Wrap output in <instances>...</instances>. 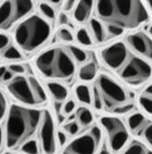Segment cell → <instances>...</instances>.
<instances>
[{"label":"cell","mask_w":152,"mask_h":154,"mask_svg":"<svg viewBox=\"0 0 152 154\" xmlns=\"http://www.w3.org/2000/svg\"><path fill=\"white\" fill-rule=\"evenodd\" d=\"M92 108L100 115L126 117L139 110L136 97L126 85L105 72L98 74L93 82Z\"/></svg>","instance_id":"6da1fadb"},{"label":"cell","mask_w":152,"mask_h":154,"mask_svg":"<svg viewBox=\"0 0 152 154\" xmlns=\"http://www.w3.org/2000/svg\"><path fill=\"white\" fill-rule=\"evenodd\" d=\"M45 108H32L19 103L9 106L4 122L6 152L19 154L28 141L37 140Z\"/></svg>","instance_id":"7a4b0ae2"},{"label":"cell","mask_w":152,"mask_h":154,"mask_svg":"<svg viewBox=\"0 0 152 154\" xmlns=\"http://www.w3.org/2000/svg\"><path fill=\"white\" fill-rule=\"evenodd\" d=\"M95 14L105 28L113 26L124 32L137 29L149 21L143 0H95Z\"/></svg>","instance_id":"3957f363"},{"label":"cell","mask_w":152,"mask_h":154,"mask_svg":"<svg viewBox=\"0 0 152 154\" xmlns=\"http://www.w3.org/2000/svg\"><path fill=\"white\" fill-rule=\"evenodd\" d=\"M34 64L46 82L70 83L78 72V64L72 59L68 47L63 46H55L40 53Z\"/></svg>","instance_id":"277c9868"},{"label":"cell","mask_w":152,"mask_h":154,"mask_svg":"<svg viewBox=\"0 0 152 154\" xmlns=\"http://www.w3.org/2000/svg\"><path fill=\"white\" fill-rule=\"evenodd\" d=\"M7 92L15 100V103L22 106L47 108L49 103L45 84L31 74L14 76L13 79L7 83Z\"/></svg>","instance_id":"5b68a950"},{"label":"cell","mask_w":152,"mask_h":154,"mask_svg":"<svg viewBox=\"0 0 152 154\" xmlns=\"http://www.w3.org/2000/svg\"><path fill=\"white\" fill-rule=\"evenodd\" d=\"M51 36V24L39 15H29L14 30V40L19 50L31 53L47 42Z\"/></svg>","instance_id":"8992f818"},{"label":"cell","mask_w":152,"mask_h":154,"mask_svg":"<svg viewBox=\"0 0 152 154\" xmlns=\"http://www.w3.org/2000/svg\"><path fill=\"white\" fill-rule=\"evenodd\" d=\"M97 124L103 134L104 144L113 154H119L132 140L126 119L114 115L97 116Z\"/></svg>","instance_id":"52a82bcc"},{"label":"cell","mask_w":152,"mask_h":154,"mask_svg":"<svg viewBox=\"0 0 152 154\" xmlns=\"http://www.w3.org/2000/svg\"><path fill=\"white\" fill-rule=\"evenodd\" d=\"M115 76L127 88H144L152 78V64L132 52Z\"/></svg>","instance_id":"ba28073f"},{"label":"cell","mask_w":152,"mask_h":154,"mask_svg":"<svg viewBox=\"0 0 152 154\" xmlns=\"http://www.w3.org/2000/svg\"><path fill=\"white\" fill-rule=\"evenodd\" d=\"M103 141L102 130L96 123L94 127L70 139L69 143L58 151V154H97Z\"/></svg>","instance_id":"9c48e42d"},{"label":"cell","mask_w":152,"mask_h":154,"mask_svg":"<svg viewBox=\"0 0 152 154\" xmlns=\"http://www.w3.org/2000/svg\"><path fill=\"white\" fill-rule=\"evenodd\" d=\"M57 130L58 125L53 110L49 107L45 108L37 136L40 154H58Z\"/></svg>","instance_id":"30bf717a"},{"label":"cell","mask_w":152,"mask_h":154,"mask_svg":"<svg viewBox=\"0 0 152 154\" xmlns=\"http://www.w3.org/2000/svg\"><path fill=\"white\" fill-rule=\"evenodd\" d=\"M33 9V0H4L0 4V30H8L28 17Z\"/></svg>","instance_id":"8fae6325"},{"label":"cell","mask_w":152,"mask_h":154,"mask_svg":"<svg viewBox=\"0 0 152 154\" xmlns=\"http://www.w3.org/2000/svg\"><path fill=\"white\" fill-rule=\"evenodd\" d=\"M130 48L124 42H117L111 45L104 47L101 51V60L103 64L112 71L114 75L118 74L121 67L127 61L128 57L130 55Z\"/></svg>","instance_id":"7c38bea8"},{"label":"cell","mask_w":152,"mask_h":154,"mask_svg":"<svg viewBox=\"0 0 152 154\" xmlns=\"http://www.w3.org/2000/svg\"><path fill=\"white\" fill-rule=\"evenodd\" d=\"M127 46L139 58L152 64V38L145 32H135L126 38Z\"/></svg>","instance_id":"4fadbf2b"},{"label":"cell","mask_w":152,"mask_h":154,"mask_svg":"<svg viewBox=\"0 0 152 154\" xmlns=\"http://www.w3.org/2000/svg\"><path fill=\"white\" fill-rule=\"evenodd\" d=\"M45 88L49 98V103H53V113L54 115L60 114L61 107L68 99H70L69 88L63 83L58 82H46Z\"/></svg>","instance_id":"5bb4252c"},{"label":"cell","mask_w":152,"mask_h":154,"mask_svg":"<svg viewBox=\"0 0 152 154\" xmlns=\"http://www.w3.org/2000/svg\"><path fill=\"white\" fill-rule=\"evenodd\" d=\"M73 119L79 124L83 131L94 127L97 123V115L92 107L88 106H78L73 114Z\"/></svg>","instance_id":"9a60e30c"},{"label":"cell","mask_w":152,"mask_h":154,"mask_svg":"<svg viewBox=\"0 0 152 154\" xmlns=\"http://www.w3.org/2000/svg\"><path fill=\"white\" fill-rule=\"evenodd\" d=\"M95 7V0H78L73 11V19L77 23H86L90 20L92 12Z\"/></svg>","instance_id":"2e32d148"},{"label":"cell","mask_w":152,"mask_h":154,"mask_svg":"<svg viewBox=\"0 0 152 154\" xmlns=\"http://www.w3.org/2000/svg\"><path fill=\"white\" fill-rule=\"evenodd\" d=\"M139 110L152 119V82L148 83L136 97Z\"/></svg>","instance_id":"e0dca14e"},{"label":"cell","mask_w":152,"mask_h":154,"mask_svg":"<svg viewBox=\"0 0 152 154\" xmlns=\"http://www.w3.org/2000/svg\"><path fill=\"white\" fill-rule=\"evenodd\" d=\"M73 97L79 106H88L92 107L93 98H92V89L88 84L79 83L73 89Z\"/></svg>","instance_id":"ac0fdd59"},{"label":"cell","mask_w":152,"mask_h":154,"mask_svg":"<svg viewBox=\"0 0 152 154\" xmlns=\"http://www.w3.org/2000/svg\"><path fill=\"white\" fill-rule=\"evenodd\" d=\"M77 75H78V78L83 83H93L97 77V75H98L97 66H96L95 62H86V63L81 64V67L79 68Z\"/></svg>","instance_id":"d6986e66"},{"label":"cell","mask_w":152,"mask_h":154,"mask_svg":"<svg viewBox=\"0 0 152 154\" xmlns=\"http://www.w3.org/2000/svg\"><path fill=\"white\" fill-rule=\"evenodd\" d=\"M89 29H90V37L93 39V42H95L97 44L103 43L107 38V30L105 26H103L101 21L93 17L89 20Z\"/></svg>","instance_id":"ffe728a7"},{"label":"cell","mask_w":152,"mask_h":154,"mask_svg":"<svg viewBox=\"0 0 152 154\" xmlns=\"http://www.w3.org/2000/svg\"><path fill=\"white\" fill-rule=\"evenodd\" d=\"M119 154H152V151L143 141L136 138H132V140Z\"/></svg>","instance_id":"44dd1931"},{"label":"cell","mask_w":152,"mask_h":154,"mask_svg":"<svg viewBox=\"0 0 152 154\" xmlns=\"http://www.w3.org/2000/svg\"><path fill=\"white\" fill-rule=\"evenodd\" d=\"M58 129H61L62 131H64L71 139L77 137L78 135H80V134L83 132V130L79 127V124H78V123L76 122V120L73 119V115H71L70 117H68L66 121H65L63 124H61V125L58 127Z\"/></svg>","instance_id":"7402d4cb"},{"label":"cell","mask_w":152,"mask_h":154,"mask_svg":"<svg viewBox=\"0 0 152 154\" xmlns=\"http://www.w3.org/2000/svg\"><path fill=\"white\" fill-rule=\"evenodd\" d=\"M2 58L7 61H21L23 59L22 52L19 50L17 46H9L2 52Z\"/></svg>","instance_id":"603a6c76"},{"label":"cell","mask_w":152,"mask_h":154,"mask_svg":"<svg viewBox=\"0 0 152 154\" xmlns=\"http://www.w3.org/2000/svg\"><path fill=\"white\" fill-rule=\"evenodd\" d=\"M68 50H69L72 59L76 61V63L78 66L86 63V61H87V53L83 50L77 47V46H68Z\"/></svg>","instance_id":"cb8c5ba5"},{"label":"cell","mask_w":152,"mask_h":154,"mask_svg":"<svg viewBox=\"0 0 152 154\" xmlns=\"http://www.w3.org/2000/svg\"><path fill=\"white\" fill-rule=\"evenodd\" d=\"M77 42L83 46H90L93 44V39L90 37V33L88 32L87 29L85 28H80L76 33Z\"/></svg>","instance_id":"d4e9b609"},{"label":"cell","mask_w":152,"mask_h":154,"mask_svg":"<svg viewBox=\"0 0 152 154\" xmlns=\"http://www.w3.org/2000/svg\"><path fill=\"white\" fill-rule=\"evenodd\" d=\"M77 107H78V105H77L76 100L70 98V99H68V100L62 105L60 114H62V115L65 116V117L68 119V117H70L71 115H73V114H75ZM57 115H58V114H57Z\"/></svg>","instance_id":"484cf974"},{"label":"cell","mask_w":152,"mask_h":154,"mask_svg":"<svg viewBox=\"0 0 152 154\" xmlns=\"http://www.w3.org/2000/svg\"><path fill=\"white\" fill-rule=\"evenodd\" d=\"M9 103H8V99L7 96L5 94V92L0 89V124L5 122L6 120L7 113H8V109H9Z\"/></svg>","instance_id":"4316f807"},{"label":"cell","mask_w":152,"mask_h":154,"mask_svg":"<svg viewBox=\"0 0 152 154\" xmlns=\"http://www.w3.org/2000/svg\"><path fill=\"white\" fill-rule=\"evenodd\" d=\"M136 139H139L141 141H143L146 146L152 151V121L143 129V131L139 136V138H136Z\"/></svg>","instance_id":"83f0119b"},{"label":"cell","mask_w":152,"mask_h":154,"mask_svg":"<svg viewBox=\"0 0 152 154\" xmlns=\"http://www.w3.org/2000/svg\"><path fill=\"white\" fill-rule=\"evenodd\" d=\"M19 154H40V148H39V144L37 140L28 141L24 144L21 149H19Z\"/></svg>","instance_id":"f1b7e54d"},{"label":"cell","mask_w":152,"mask_h":154,"mask_svg":"<svg viewBox=\"0 0 152 154\" xmlns=\"http://www.w3.org/2000/svg\"><path fill=\"white\" fill-rule=\"evenodd\" d=\"M39 12H40V14L44 16L45 20H54L55 19V11H54V8H53L51 5L46 4V2L39 4Z\"/></svg>","instance_id":"f546056e"},{"label":"cell","mask_w":152,"mask_h":154,"mask_svg":"<svg viewBox=\"0 0 152 154\" xmlns=\"http://www.w3.org/2000/svg\"><path fill=\"white\" fill-rule=\"evenodd\" d=\"M57 38L60 39V40H62L64 43H70V42H73V33L71 32L70 29L68 28H60L58 30H57V33H56Z\"/></svg>","instance_id":"4dcf8cb0"},{"label":"cell","mask_w":152,"mask_h":154,"mask_svg":"<svg viewBox=\"0 0 152 154\" xmlns=\"http://www.w3.org/2000/svg\"><path fill=\"white\" fill-rule=\"evenodd\" d=\"M70 138L69 136L66 135L64 131H62L61 129H58L57 130V145H58V151L61 149V148H63L70 141Z\"/></svg>","instance_id":"1f68e13d"},{"label":"cell","mask_w":152,"mask_h":154,"mask_svg":"<svg viewBox=\"0 0 152 154\" xmlns=\"http://www.w3.org/2000/svg\"><path fill=\"white\" fill-rule=\"evenodd\" d=\"M7 69H8L9 71H12L15 76H17V75H24V74H26V68H25V66H23V64L12 63V64H9V66L7 67Z\"/></svg>","instance_id":"d6a6232c"},{"label":"cell","mask_w":152,"mask_h":154,"mask_svg":"<svg viewBox=\"0 0 152 154\" xmlns=\"http://www.w3.org/2000/svg\"><path fill=\"white\" fill-rule=\"evenodd\" d=\"M9 46H10V38H9V36H7L6 33L0 32V52L2 53Z\"/></svg>","instance_id":"836d02e7"},{"label":"cell","mask_w":152,"mask_h":154,"mask_svg":"<svg viewBox=\"0 0 152 154\" xmlns=\"http://www.w3.org/2000/svg\"><path fill=\"white\" fill-rule=\"evenodd\" d=\"M6 152V143H5V131H4V123L0 124V154Z\"/></svg>","instance_id":"e575fe53"},{"label":"cell","mask_w":152,"mask_h":154,"mask_svg":"<svg viewBox=\"0 0 152 154\" xmlns=\"http://www.w3.org/2000/svg\"><path fill=\"white\" fill-rule=\"evenodd\" d=\"M78 0H66L64 4V11H71L73 7L76 6Z\"/></svg>","instance_id":"d590c367"},{"label":"cell","mask_w":152,"mask_h":154,"mask_svg":"<svg viewBox=\"0 0 152 154\" xmlns=\"http://www.w3.org/2000/svg\"><path fill=\"white\" fill-rule=\"evenodd\" d=\"M97 154H113V153L109 149V147L104 144V141H103V145L101 146V148H100V151L97 152Z\"/></svg>","instance_id":"8d00e7d4"},{"label":"cell","mask_w":152,"mask_h":154,"mask_svg":"<svg viewBox=\"0 0 152 154\" xmlns=\"http://www.w3.org/2000/svg\"><path fill=\"white\" fill-rule=\"evenodd\" d=\"M58 21H60V24H62V26H63V24H68L69 19H68V16H66V14L65 13H61Z\"/></svg>","instance_id":"74e56055"},{"label":"cell","mask_w":152,"mask_h":154,"mask_svg":"<svg viewBox=\"0 0 152 154\" xmlns=\"http://www.w3.org/2000/svg\"><path fill=\"white\" fill-rule=\"evenodd\" d=\"M7 71V67L5 66H0V82H2V78H4V75Z\"/></svg>","instance_id":"f35d334b"},{"label":"cell","mask_w":152,"mask_h":154,"mask_svg":"<svg viewBox=\"0 0 152 154\" xmlns=\"http://www.w3.org/2000/svg\"><path fill=\"white\" fill-rule=\"evenodd\" d=\"M145 1L148 7H149V9H150V12L152 13V0H145Z\"/></svg>","instance_id":"ab89813d"},{"label":"cell","mask_w":152,"mask_h":154,"mask_svg":"<svg viewBox=\"0 0 152 154\" xmlns=\"http://www.w3.org/2000/svg\"><path fill=\"white\" fill-rule=\"evenodd\" d=\"M47 1H49V2L54 4V5H57V4H60V2H61V0H47Z\"/></svg>","instance_id":"60d3db41"},{"label":"cell","mask_w":152,"mask_h":154,"mask_svg":"<svg viewBox=\"0 0 152 154\" xmlns=\"http://www.w3.org/2000/svg\"><path fill=\"white\" fill-rule=\"evenodd\" d=\"M148 32H149V36L152 38V26H149V29H148Z\"/></svg>","instance_id":"b9f144b4"}]
</instances>
